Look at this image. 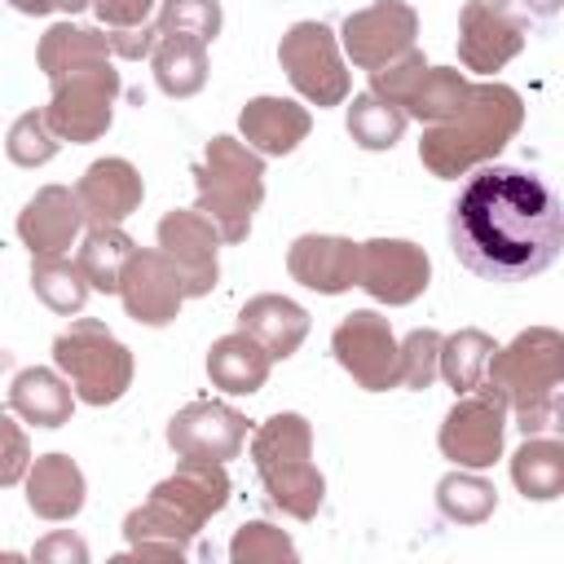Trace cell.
<instances>
[{
    "mask_svg": "<svg viewBox=\"0 0 564 564\" xmlns=\"http://www.w3.org/2000/svg\"><path fill=\"white\" fill-rule=\"evenodd\" d=\"M454 256L489 282H524L555 264L564 247V207L555 189L507 163H480L449 207Z\"/></svg>",
    "mask_w": 564,
    "mask_h": 564,
    "instance_id": "1",
    "label": "cell"
},
{
    "mask_svg": "<svg viewBox=\"0 0 564 564\" xmlns=\"http://www.w3.org/2000/svg\"><path fill=\"white\" fill-rule=\"evenodd\" d=\"M229 471L225 463L181 458L167 480L150 489V498L128 511L123 538L137 560H185L198 529L229 502Z\"/></svg>",
    "mask_w": 564,
    "mask_h": 564,
    "instance_id": "2",
    "label": "cell"
},
{
    "mask_svg": "<svg viewBox=\"0 0 564 564\" xmlns=\"http://www.w3.org/2000/svg\"><path fill=\"white\" fill-rule=\"evenodd\" d=\"M524 128V97L511 84H471L467 101L458 106L454 119L427 123L419 141V159L432 176L458 181L471 167L498 159V150Z\"/></svg>",
    "mask_w": 564,
    "mask_h": 564,
    "instance_id": "3",
    "label": "cell"
},
{
    "mask_svg": "<svg viewBox=\"0 0 564 564\" xmlns=\"http://www.w3.org/2000/svg\"><path fill=\"white\" fill-rule=\"evenodd\" d=\"M485 383L516 410V427L538 436L560 423V383H564V335L555 326H529L507 348H494Z\"/></svg>",
    "mask_w": 564,
    "mask_h": 564,
    "instance_id": "4",
    "label": "cell"
},
{
    "mask_svg": "<svg viewBox=\"0 0 564 564\" xmlns=\"http://www.w3.org/2000/svg\"><path fill=\"white\" fill-rule=\"evenodd\" d=\"M251 463L260 471V485L269 494V502L291 516V520H313L322 498H326V480L313 467V423L304 414H273L269 423L256 427L251 436Z\"/></svg>",
    "mask_w": 564,
    "mask_h": 564,
    "instance_id": "5",
    "label": "cell"
},
{
    "mask_svg": "<svg viewBox=\"0 0 564 564\" xmlns=\"http://www.w3.org/2000/svg\"><path fill=\"white\" fill-rule=\"evenodd\" d=\"M198 212L216 225L220 242H247L251 216L264 203V159L238 137H212L194 167Z\"/></svg>",
    "mask_w": 564,
    "mask_h": 564,
    "instance_id": "6",
    "label": "cell"
},
{
    "mask_svg": "<svg viewBox=\"0 0 564 564\" xmlns=\"http://www.w3.org/2000/svg\"><path fill=\"white\" fill-rule=\"evenodd\" d=\"M53 84V97L44 106V119L53 128L57 141H70V145H88L97 141L110 119H115V97L123 88L110 53H97V57H79L62 70L48 75Z\"/></svg>",
    "mask_w": 564,
    "mask_h": 564,
    "instance_id": "7",
    "label": "cell"
},
{
    "mask_svg": "<svg viewBox=\"0 0 564 564\" xmlns=\"http://www.w3.org/2000/svg\"><path fill=\"white\" fill-rule=\"evenodd\" d=\"M53 366L88 405H115L132 388V352L97 317H79L53 339Z\"/></svg>",
    "mask_w": 564,
    "mask_h": 564,
    "instance_id": "8",
    "label": "cell"
},
{
    "mask_svg": "<svg viewBox=\"0 0 564 564\" xmlns=\"http://www.w3.org/2000/svg\"><path fill=\"white\" fill-rule=\"evenodd\" d=\"M502 436H507V401L498 397V388L480 379L471 392L454 401V410L436 432V445L449 463L485 471L502 458Z\"/></svg>",
    "mask_w": 564,
    "mask_h": 564,
    "instance_id": "9",
    "label": "cell"
},
{
    "mask_svg": "<svg viewBox=\"0 0 564 564\" xmlns=\"http://www.w3.org/2000/svg\"><path fill=\"white\" fill-rule=\"evenodd\" d=\"M278 62L308 106H339L352 88L339 57V40L326 22H295L278 44Z\"/></svg>",
    "mask_w": 564,
    "mask_h": 564,
    "instance_id": "10",
    "label": "cell"
},
{
    "mask_svg": "<svg viewBox=\"0 0 564 564\" xmlns=\"http://www.w3.org/2000/svg\"><path fill=\"white\" fill-rule=\"evenodd\" d=\"M529 44V18L511 0H467L458 13V62L476 75L502 70Z\"/></svg>",
    "mask_w": 564,
    "mask_h": 564,
    "instance_id": "11",
    "label": "cell"
},
{
    "mask_svg": "<svg viewBox=\"0 0 564 564\" xmlns=\"http://www.w3.org/2000/svg\"><path fill=\"white\" fill-rule=\"evenodd\" d=\"M414 40H419V13L405 0H375L357 13H348L339 26V44H344L348 62L361 70H379V66L397 62L401 53L414 48Z\"/></svg>",
    "mask_w": 564,
    "mask_h": 564,
    "instance_id": "12",
    "label": "cell"
},
{
    "mask_svg": "<svg viewBox=\"0 0 564 564\" xmlns=\"http://www.w3.org/2000/svg\"><path fill=\"white\" fill-rule=\"evenodd\" d=\"M335 361L366 388V392H388L397 388V335L383 313L375 308H352L335 335H330Z\"/></svg>",
    "mask_w": 564,
    "mask_h": 564,
    "instance_id": "13",
    "label": "cell"
},
{
    "mask_svg": "<svg viewBox=\"0 0 564 564\" xmlns=\"http://www.w3.org/2000/svg\"><path fill=\"white\" fill-rule=\"evenodd\" d=\"M432 260L410 238H370L357 251V286L379 304H414L427 291Z\"/></svg>",
    "mask_w": 564,
    "mask_h": 564,
    "instance_id": "14",
    "label": "cell"
},
{
    "mask_svg": "<svg viewBox=\"0 0 564 564\" xmlns=\"http://www.w3.org/2000/svg\"><path fill=\"white\" fill-rule=\"evenodd\" d=\"M159 251L172 260V269L185 282V300L189 295H207L220 278V234L216 225L198 212V207H176L159 220Z\"/></svg>",
    "mask_w": 564,
    "mask_h": 564,
    "instance_id": "15",
    "label": "cell"
},
{
    "mask_svg": "<svg viewBox=\"0 0 564 564\" xmlns=\"http://www.w3.org/2000/svg\"><path fill=\"white\" fill-rule=\"evenodd\" d=\"M167 445L176 449V458L229 463L247 445V419L225 401H189L172 414Z\"/></svg>",
    "mask_w": 564,
    "mask_h": 564,
    "instance_id": "16",
    "label": "cell"
},
{
    "mask_svg": "<svg viewBox=\"0 0 564 564\" xmlns=\"http://www.w3.org/2000/svg\"><path fill=\"white\" fill-rule=\"evenodd\" d=\"M119 300L128 308L132 322L141 326H167L176 322L181 304H185V282L172 269V260L154 247V251H132L123 273H119Z\"/></svg>",
    "mask_w": 564,
    "mask_h": 564,
    "instance_id": "17",
    "label": "cell"
},
{
    "mask_svg": "<svg viewBox=\"0 0 564 564\" xmlns=\"http://www.w3.org/2000/svg\"><path fill=\"white\" fill-rule=\"evenodd\" d=\"M357 251L361 242L339 238V234H304L286 251V269L300 286L317 295H344L357 286Z\"/></svg>",
    "mask_w": 564,
    "mask_h": 564,
    "instance_id": "18",
    "label": "cell"
},
{
    "mask_svg": "<svg viewBox=\"0 0 564 564\" xmlns=\"http://www.w3.org/2000/svg\"><path fill=\"white\" fill-rule=\"evenodd\" d=\"M84 225L79 198L66 185H44L26 198V207L18 212V238L31 256H66L75 234Z\"/></svg>",
    "mask_w": 564,
    "mask_h": 564,
    "instance_id": "19",
    "label": "cell"
},
{
    "mask_svg": "<svg viewBox=\"0 0 564 564\" xmlns=\"http://www.w3.org/2000/svg\"><path fill=\"white\" fill-rule=\"evenodd\" d=\"M75 198H79V212L88 225H123L141 207L145 185L128 159H97L79 176Z\"/></svg>",
    "mask_w": 564,
    "mask_h": 564,
    "instance_id": "20",
    "label": "cell"
},
{
    "mask_svg": "<svg viewBox=\"0 0 564 564\" xmlns=\"http://www.w3.org/2000/svg\"><path fill=\"white\" fill-rule=\"evenodd\" d=\"M313 128L308 106L291 101V97H251L238 115V132L242 141L260 154V159H282L291 154Z\"/></svg>",
    "mask_w": 564,
    "mask_h": 564,
    "instance_id": "21",
    "label": "cell"
},
{
    "mask_svg": "<svg viewBox=\"0 0 564 564\" xmlns=\"http://www.w3.org/2000/svg\"><path fill=\"white\" fill-rule=\"evenodd\" d=\"M308 326H313L308 313L286 295H251L238 313V330H247L273 361H286L291 352H300Z\"/></svg>",
    "mask_w": 564,
    "mask_h": 564,
    "instance_id": "22",
    "label": "cell"
},
{
    "mask_svg": "<svg viewBox=\"0 0 564 564\" xmlns=\"http://www.w3.org/2000/svg\"><path fill=\"white\" fill-rule=\"evenodd\" d=\"M26 507L40 516V520H70L79 516L84 507V471L70 454H44L26 467Z\"/></svg>",
    "mask_w": 564,
    "mask_h": 564,
    "instance_id": "23",
    "label": "cell"
},
{
    "mask_svg": "<svg viewBox=\"0 0 564 564\" xmlns=\"http://www.w3.org/2000/svg\"><path fill=\"white\" fill-rule=\"evenodd\" d=\"M9 405L18 419L35 423V427H62L70 423L75 410V388L66 383L62 370H44V366H26L13 388H9Z\"/></svg>",
    "mask_w": 564,
    "mask_h": 564,
    "instance_id": "24",
    "label": "cell"
},
{
    "mask_svg": "<svg viewBox=\"0 0 564 564\" xmlns=\"http://www.w3.org/2000/svg\"><path fill=\"white\" fill-rule=\"evenodd\" d=\"M269 366H273V357H269L247 330H234V335L216 339L212 352H207V375H212V383H216L220 392H234V397L260 392L264 379H269Z\"/></svg>",
    "mask_w": 564,
    "mask_h": 564,
    "instance_id": "25",
    "label": "cell"
},
{
    "mask_svg": "<svg viewBox=\"0 0 564 564\" xmlns=\"http://www.w3.org/2000/svg\"><path fill=\"white\" fill-rule=\"evenodd\" d=\"M154 79L167 97H194L207 84V44L194 35H159L150 48Z\"/></svg>",
    "mask_w": 564,
    "mask_h": 564,
    "instance_id": "26",
    "label": "cell"
},
{
    "mask_svg": "<svg viewBox=\"0 0 564 564\" xmlns=\"http://www.w3.org/2000/svg\"><path fill=\"white\" fill-rule=\"evenodd\" d=\"M511 480L533 502L560 498L564 494V445L551 436H524V445L511 454Z\"/></svg>",
    "mask_w": 564,
    "mask_h": 564,
    "instance_id": "27",
    "label": "cell"
},
{
    "mask_svg": "<svg viewBox=\"0 0 564 564\" xmlns=\"http://www.w3.org/2000/svg\"><path fill=\"white\" fill-rule=\"evenodd\" d=\"M467 75L454 70V66H427L419 75V84L410 88L405 97V119H419V123H445L458 115V106L467 101Z\"/></svg>",
    "mask_w": 564,
    "mask_h": 564,
    "instance_id": "28",
    "label": "cell"
},
{
    "mask_svg": "<svg viewBox=\"0 0 564 564\" xmlns=\"http://www.w3.org/2000/svg\"><path fill=\"white\" fill-rule=\"evenodd\" d=\"M132 251H137V242L119 225H93L88 238H84V247H79V256H75V264L84 269V278H88L93 291L119 295V273H123V264H128Z\"/></svg>",
    "mask_w": 564,
    "mask_h": 564,
    "instance_id": "29",
    "label": "cell"
},
{
    "mask_svg": "<svg viewBox=\"0 0 564 564\" xmlns=\"http://www.w3.org/2000/svg\"><path fill=\"white\" fill-rule=\"evenodd\" d=\"M494 348H498L494 335H485V330H476V326H463V330H454L449 339H441L436 375H445V383L463 397V392H471V388L485 379V366H489Z\"/></svg>",
    "mask_w": 564,
    "mask_h": 564,
    "instance_id": "30",
    "label": "cell"
},
{
    "mask_svg": "<svg viewBox=\"0 0 564 564\" xmlns=\"http://www.w3.org/2000/svg\"><path fill=\"white\" fill-rule=\"evenodd\" d=\"M436 507H441V516L454 520V524H480V520L494 516L498 489H494L480 471L458 467V471L441 476V485H436Z\"/></svg>",
    "mask_w": 564,
    "mask_h": 564,
    "instance_id": "31",
    "label": "cell"
},
{
    "mask_svg": "<svg viewBox=\"0 0 564 564\" xmlns=\"http://www.w3.org/2000/svg\"><path fill=\"white\" fill-rule=\"evenodd\" d=\"M35 264H31V286H35V295L53 308V313H79L84 308V300H88V278H84V269L75 264V260H66V256H31Z\"/></svg>",
    "mask_w": 564,
    "mask_h": 564,
    "instance_id": "32",
    "label": "cell"
},
{
    "mask_svg": "<svg viewBox=\"0 0 564 564\" xmlns=\"http://www.w3.org/2000/svg\"><path fill=\"white\" fill-rule=\"evenodd\" d=\"M405 132V110L375 97V93H357L348 106V137L361 150H392Z\"/></svg>",
    "mask_w": 564,
    "mask_h": 564,
    "instance_id": "33",
    "label": "cell"
},
{
    "mask_svg": "<svg viewBox=\"0 0 564 564\" xmlns=\"http://www.w3.org/2000/svg\"><path fill=\"white\" fill-rule=\"evenodd\" d=\"M159 35H194L212 44L220 35V0H159Z\"/></svg>",
    "mask_w": 564,
    "mask_h": 564,
    "instance_id": "34",
    "label": "cell"
},
{
    "mask_svg": "<svg viewBox=\"0 0 564 564\" xmlns=\"http://www.w3.org/2000/svg\"><path fill=\"white\" fill-rule=\"evenodd\" d=\"M57 145H62V141L53 137L44 110L18 115L13 128H9V137H4V154H9L18 167H40V163H48V159L57 154Z\"/></svg>",
    "mask_w": 564,
    "mask_h": 564,
    "instance_id": "35",
    "label": "cell"
},
{
    "mask_svg": "<svg viewBox=\"0 0 564 564\" xmlns=\"http://www.w3.org/2000/svg\"><path fill=\"white\" fill-rule=\"evenodd\" d=\"M229 560L234 564H278V560H286L291 564L295 542L282 529H273L269 520H247L229 542Z\"/></svg>",
    "mask_w": 564,
    "mask_h": 564,
    "instance_id": "36",
    "label": "cell"
},
{
    "mask_svg": "<svg viewBox=\"0 0 564 564\" xmlns=\"http://www.w3.org/2000/svg\"><path fill=\"white\" fill-rule=\"evenodd\" d=\"M436 352H441V335L436 330H410L405 344H397V383L405 388H432L436 379Z\"/></svg>",
    "mask_w": 564,
    "mask_h": 564,
    "instance_id": "37",
    "label": "cell"
},
{
    "mask_svg": "<svg viewBox=\"0 0 564 564\" xmlns=\"http://www.w3.org/2000/svg\"><path fill=\"white\" fill-rule=\"evenodd\" d=\"M423 70H427L423 53H419V48H410V53H401L397 62H388V66L370 70V93H375V97H383V101H392V106H405V97H410V88L419 84V75H423Z\"/></svg>",
    "mask_w": 564,
    "mask_h": 564,
    "instance_id": "38",
    "label": "cell"
},
{
    "mask_svg": "<svg viewBox=\"0 0 564 564\" xmlns=\"http://www.w3.org/2000/svg\"><path fill=\"white\" fill-rule=\"evenodd\" d=\"M26 467H31V441H26V432L9 414H0V489L18 485L26 476Z\"/></svg>",
    "mask_w": 564,
    "mask_h": 564,
    "instance_id": "39",
    "label": "cell"
},
{
    "mask_svg": "<svg viewBox=\"0 0 564 564\" xmlns=\"http://www.w3.org/2000/svg\"><path fill=\"white\" fill-rule=\"evenodd\" d=\"M159 0H88V9L106 26H145Z\"/></svg>",
    "mask_w": 564,
    "mask_h": 564,
    "instance_id": "40",
    "label": "cell"
},
{
    "mask_svg": "<svg viewBox=\"0 0 564 564\" xmlns=\"http://www.w3.org/2000/svg\"><path fill=\"white\" fill-rule=\"evenodd\" d=\"M40 564H84L88 560V546L75 538V533H48L44 542H35V551H31Z\"/></svg>",
    "mask_w": 564,
    "mask_h": 564,
    "instance_id": "41",
    "label": "cell"
},
{
    "mask_svg": "<svg viewBox=\"0 0 564 564\" xmlns=\"http://www.w3.org/2000/svg\"><path fill=\"white\" fill-rule=\"evenodd\" d=\"M18 13L26 18H44V13H79L88 9V0H9Z\"/></svg>",
    "mask_w": 564,
    "mask_h": 564,
    "instance_id": "42",
    "label": "cell"
},
{
    "mask_svg": "<svg viewBox=\"0 0 564 564\" xmlns=\"http://www.w3.org/2000/svg\"><path fill=\"white\" fill-rule=\"evenodd\" d=\"M529 13H538V18H546V13H555L560 9V0H520Z\"/></svg>",
    "mask_w": 564,
    "mask_h": 564,
    "instance_id": "43",
    "label": "cell"
}]
</instances>
